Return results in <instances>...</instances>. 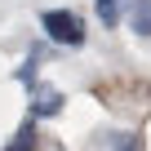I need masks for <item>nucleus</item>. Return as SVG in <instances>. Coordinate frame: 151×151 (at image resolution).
<instances>
[{
    "label": "nucleus",
    "mask_w": 151,
    "mask_h": 151,
    "mask_svg": "<svg viewBox=\"0 0 151 151\" xmlns=\"http://www.w3.org/2000/svg\"><path fill=\"white\" fill-rule=\"evenodd\" d=\"M40 27L49 31V40H58V45H85V22L76 18L71 9H49V14H40Z\"/></svg>",
    "instance_id": "1"
},
{
    "label": "nucleus",
    "mask_w": 151,
    "mask_h": 151,
    "mask_svg": "<svg viewBox=\"0 0 151 151\" xmlns=\"http://www.w3.org/2000/svg\"><path fill=\"white\" fill-rule=\"evenodd\" d=\"M120 5H124V0H98V18H102L107 27H116V22H120Z\"/></svg>",
    "instance_id": "6"
},
{
    "label": "nucleus",
    "mask_w": 151,
    "mask_h": 151,
    "mask_svg": "<svg viewBox=\"0 0 151 151\" xmlns=\"http://www.w3.org/2000/svg\"><path fill=\"white\" fill-rule=\"evenodd\" d=\"M5 151H36V120H27V124L14 133V142H9Z\"/></svg>",
    "instance_id": "4"
},
{
    "label": "nucleus",
    "mask_w": 151,
    "mask_h": 151,
    "mask_svg": "<svg viewBox=\"0 0 151 151\" xmlns=\"http://www.w3.org/2000/svg\"><path fill=\"white\" fill-rule=\"evenodd\" d=\"M98 151H138V138L133 133H107Z\"/></svg>",
    "instance_id": "5"
},
{
    "label": "nucleus",
    "mask_w": 151,
    "mask_h": 151,
    "mask_svg": "<svg viewBox=\"0 0 151 151\" xmlns=\"http://www.w3.org/2000/svg\"><path fill=\"white\" fill-rule=\"evenodd\" d=\"M129 27L138 36H151V0H133V9H129Z\"/></svg>",
    "instance_id": "3"
},
{
    "label": "nucleus",
    "mask_w": 151,
    "mask_h": 151,
    "mask_svg": "<svg viewBox=\"0 0 151 151\" xmlns=\"http://www.w3.org/2000/svg\"><path fill=\"white\" fill-rule=\"evenodd\" d=\"M58 111H62V93L45 89V85H31V116H58Z\"/></svg>",
    "instance_id": "2"
}]
</instances>
